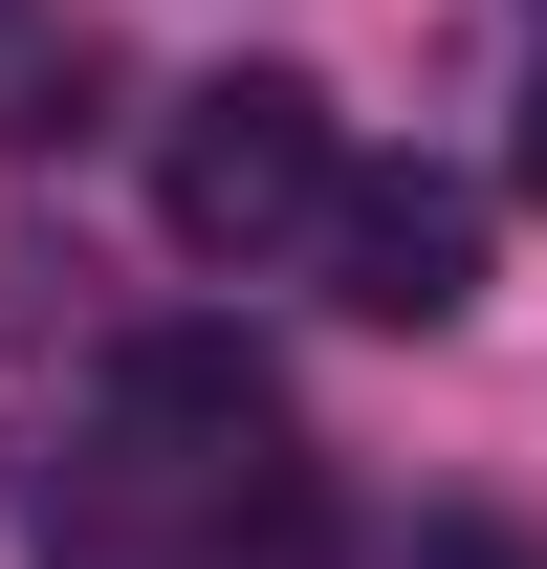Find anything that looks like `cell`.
I'll return each mask as SVG.
<instances>
[{
    "label": "cell",
    "instance_id": "1",
    "mask_svg": "<svg viewBox=\"0 0 547 569\" xmlns=\"http://www.w3.org/2000/svg\"><path fill=\"white\" fill-rule=\"evenodd\" d=\"M350 198V132L307 67H219L176 88V132H153V219H176V263H285V241H329Z\"/></svg>",
    "mask_w": 547,
    "mask_h": 569
},
{
    "label": "cell",
    "instance_id": "3",
    "mask_svg": "<svg viewBox=\"0 0 547 569\" xmlns=\"http://www.w3.org/2000/svg\"><path fill=\"white\" fill-rule=\"evenodd\" d=\"M110 395H132V438H176V460H263L285 438V372L241 351V329H153Z\"/></svg>",
    "mask_w": 547,
    "mask_h": 569
},
{
    "label": "cell",
    "instance_id": "5",
    "mask_svg": "<svg viewBox=\"0 0 547 569\" xmlns=\"http://www.w3.org/2000/svg\"><path fill=\"white\" fill-rule=\"evenodd\" d=\"M395 569H547V548H526V526H481V503H416Z\"/></svg>",
    "mask_w": 547,
    "mask_h": 569
},
{
    "label": "cell",
    "instance_id": "4",
    "mask_svg": "<svg viewBox=\"0 0 547 569\" xmlns=\"http://www.w3.org/2000/svg\"><path fill=\"white\" fill-rule=\"evenodd\" d=\"M198 569H329V482H307V460H219V526H198Z\"/></svg>",
    "mask_w": 547,
    "mask_h": 569
},
{
    "label": "cell",
    "instance_id": "6",
    "mask_svg": "<svg viewBox=\"0 0 547 569\" xmlns=\"http://www.w3.org/2000/svg\"><path fill=\"white\" fill-rule=\"evenodd\" d=\"M526 198H547V67H526Z\"/></svg>",
    "mask_w": 547,
    "mask_h": 569
},
{
    "label": "cell",
    "instance_id": "7",
    "mask_svg": "<svg viewBox=\"0 0 547 569\" xmlns=\"http://www.w3.org/2000/svg\"><path fill=\"white\" fill-rule=\"evenodd\" d=\"M0 88H22V0H0Z\"/></svg>",
    "mask_w": 547,
    "mask_h": 569
},
{
    "label": "cell",
    "instance_id": "2",
    "mask_svg": "<svg viewBox=\"0 0 547 569\" xmlns=\"http://www.w3.org/2000/svg\"><path fill=\"white\" fill-rule=\"evenodd\" d=\"M329 307L460 329V307H481V198H460V176H350V198H329Z\"/></svg>",
    "mask_w": 547,
    "mask_h": 569
}]
</instances>
